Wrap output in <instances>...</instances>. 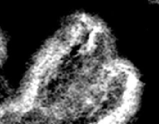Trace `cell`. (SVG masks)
<instances>
[{
    "instance_id": "6da1fadb",
    "label": "cell",
    "mask_w": 159,
    "mask_h": 124,
    "mask_svg": "<svg viewBox=\"0 0 159 124\" xmlns=\"http://www.w3.org/2000/svg\"><path fill=\"white\" fill-rule=\"evenodd\" d=\"M4 44H3V40H2V37L0 36V61L1 59L3 58V54H4Z\"/></svg>"
}]
</instances>
